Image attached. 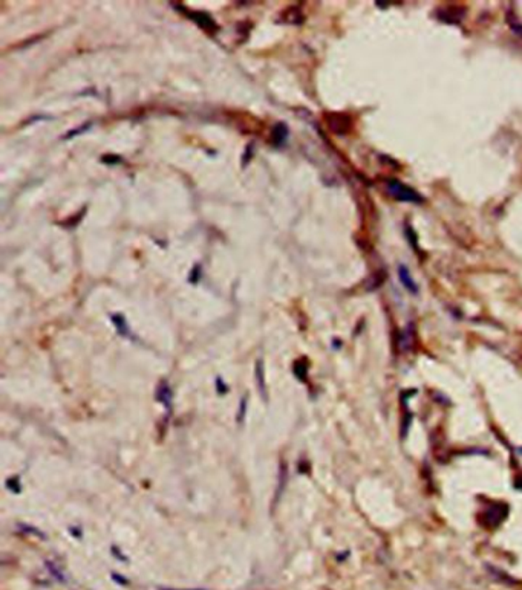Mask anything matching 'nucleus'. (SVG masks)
<instances>
[{
	"instance_id": "1",
	"label": "nucleus",
	"mask_w": 522,
	"mask_h": 590,
	"mask_svg": "<svg viewBox=\"0 0 522 590\" xmlns=\"http://www.w3.org/2000/svg\"><path fill=\"white\" fill-rule=\"evenodd\" d=\"M384 191L399 202H410V204H423L424 202V198L417 190L409 187V185L401 182L400 179H384Z\"/></svg>"
},
{
	"instance_id": "2",
	"label": "nucleus",
	"mask_w": 522,
	"mask_h": 590,
	"mask_svg": "<svg viewBox=\"0 0 522 590\" xmlns=\"http://www.w3.org/2000/svg\"><path fill=\"white\" fill-rule=\"evenodd\" d=\"M507 514H509L507 505L493 503L490 505V507H487V509H484V512L481 514V517H483L481 525L486 528H498L502 521L507 519Z\"/></svg>"
},
{
	"instance_id": "3",
	"label": "nucleus",
	"mask_w": 522,
	"mask_h": 590,
	"mask_svg": "<svg viewBox=\"0 0 522 590\" xmlns=\"http://www.w3.org/2000/svg\"><path fill=\"white\" fill-rule=\"evenodd\" d=\"M467 10L464 6H460V5H444L440 6L436 10V19H440L446 23H461L462 19L466 17Z\"/></svg>"
},
{
	"instance_id": "4",
	"label": "nucleus",
	"mask_w": 522,
	"mask_h": 590,
	"mask_svg": "<svg viewBox=\"0 0 522 590\" xmlns=\"http://www.w3.org/2000/svg\"><path fill=\"white\" fill-rule=\"evenodd\" d=\"M326 123L337 135H347L352 128V120L347 114H328Z\"/></svg>"
},
{
	"instance_id": "5",
	"label": "nucleus",
	"mask_w": 522,
	"mask_h": 590,
	"mask_svg": "<svg viewBox=\"0 0 522 590\" xmlns=\"http://www.w3.org/2000/svg\"><path fill=\"white\" fill-rule=\"evenodd\" d=\"M190 19L204 31H216L218 25L207 13H187Z\"/></svg>"
},
{
	"instance_id": "6",
	"label": "nucleus",
	"mask_w": 522,
	"mask_h": 590,
	"mask_svg": "<svg viewBox=\"0 0 522 590\" xmlns=\"http://www.w3.org/2000/svg\"><path fill=\"white\" fill-rule=\"evenodd\" d=\"M399 279H400L401 284H403L404 288H406L409 292H412V294H417V292H418V284L415 283L414 277L410 275L409 269H408L406 266H404V265H400V266H399Z\"/></svg>"
},
{
	"instance_id": "7",
	"label": "nucleus",
	"mask_w": 522,
	"mask_h": 590,
	"mask_svg": "<svg viewBox=\"0 0 522 590\" xmlns=\"http://www.w3.org/2000/svg\"><path fill=\"white\" fill-rule=\"evenodd\" d=\"M286 139H288V128H286V124H282V123L277 124L272 133L273 146L281 147L285 144Z\"/></svg>"
},
{
	"instance_id": "8",
	"label": "nucleus",
	"mask_w": 522,
	"mask_h": 590,
	"mask_svg": "<svg viewBox=\"0 0 522 590\" xmlns=\"http://www.w3.org/2000/svg\"><path fill=\"white\" fill-rule=\"evenodd\" d=\"M505 20H507L511 31L518 34L519 37H522V23L519 22L518 15H516V13H515V10H513V8H510V10L507 11V17H505Z\"/></svg>"
},
{
	"instance_id": "9",
	"label": "nucleus",
	"mask_w": 522,
	"mask_h": 590,
	"mask_svg": "<svg viewBox=\"0 0 522 590\" xmlns=\"http://www.w3.org/2000/svg\"><path fill=\"white\" fill-rule=\"evenodd\" d=\"M101 161H103L105 164H118L121 161V158L115 155H105L103 158H101Z\"/></svg>"
},
{
	"instance_id": "10",
	"label": "nucleus",
	"mask_w": 522,
	"mask_h": 590,
	"mask_svg": "<svg viewBox=\"0 0 522 590\" xmlns=\"http://www.w3.org/2000/svg\"><path fill=\"white\" fill-rule=\"evenodd\" d=\"M89 125H91V124H84V125H81V128H80V129H77V130H71L69 133L66 135V139H67V138H71V137H77V135H80L81 132L88 130V129H89Z\"/></svg>"
},
{
	"instance_id": "11",
	"label": "nucleus",
	"mask_w": 522,
	"mask_h": 590,
	"mask_svg": "<svg viewBox=\"0 0 522 590\" xmlns=\"http://www.w3.org/2000/svg\"><path fill=\"white\" fill-rule=\"evenodd\" d=\"M253 155V151H251V146H248V149H247V158H243V165H247L248 164V159H250V156Z\"/></svg>"
}]
</instances>
